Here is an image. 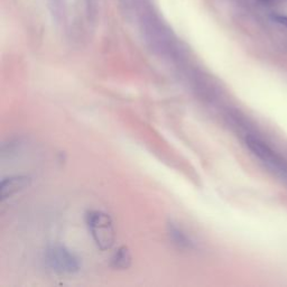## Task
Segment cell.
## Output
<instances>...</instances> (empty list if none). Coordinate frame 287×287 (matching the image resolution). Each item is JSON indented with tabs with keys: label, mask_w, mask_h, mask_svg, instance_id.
<instances>
[{
	"label": "cell",
	"mask_w": 287,
	"mask_h": 287,
	"mask_svg": "<svg viewBox=\"0 0 287 287\" xmlns=\"http://www.w3.org/2000/svg\"><path fill=\"white\" fill-rule=\"evenodd\" d=\"M87 224L91 236L100 249L106 250L113 245L114 230L108 214L101 211H90L87 214Z\"/></svg>",
	"instance_id": "1"
},
{
	"label": "cell",
	"mask_w": 287,
	"mask_h": 287,
	"mask_svg": "<svg viewBox=\"0 0 287 287\" xmlns=\"http://www.w3.org/2000/svg\"><path fill=\"white\" fill-rule=\"evenodd\" d=\"M45 258L50 268L60 274H73L79 271L81 267L79 257L61 245L50 247L46 251Z\"/></svg>",
	"instance_id": "2"
},
{
	"label": "cell",
	"mask_w": 287,
	"mask_h": 287,
	"mask_svg": "<svg viewBox=\"0 0 287 287\" xmlns=\"http://www.w3.org/2000/svg\"><path fill=\"white\" fill-rule=\"evenodd\" d=\"M246 144L249 150L255 154L258 159H259L262 163L268 165L270 169L275 170L276 172H281L283 173L285 170L284 163L281 162L278 156L275 154V152L266 145L265 142L257 139L255 137H247Z\"/></svg>",
	"instance_id": "3"
},
{
	"label": "cell",
	"mask_w": 287,
	"mask_h": 287,
	"mask_svg": "<svg viewBox=\"0 0 287 287\" xmlns=\"http://www.w3.org/2000/svg\"><path fill=\"white\" fill-rule=\"evenodd\" d=\"M31 179L27 176H12V178L5 179L2 182V198L5 200L6 198L12 197L19 191L25 189L30 184Z\"/></svg>",
	"instance_id": "4"
},
{
	"label": "cell",
	"mask_w": 287,
	"mask_h": 287,
	"mask_svg": "<svg viewBox=\"0 0 287 287\" xmlns=\"http://www.w3.org/2000/svg\"><path fill=\"white\" fill-rule=\"evenodd\" d=\"M169 232L170 236L172 238L176 245H179L180 247L183 248H192L194 242L192 239H191L188 234H186L181 228H179L178 226H175L174 223H170L169 224Z\"/></svg>",
	"instance_id": "5"
},
{
	"label": "cell",
	"mask_w": 287,
	"mask_h": 287,
	"mask_svg": "<svg viewBox=\"0 0 287 287\" xmlns=\"http://www.w3.org/2000/svg\"><path fill=\"white\" fill-rule=\"evenodd\" d=\"M130 262H131L130 252H129L126 247H120L113 253L111 264L114 268L126 269L128 268L129 265H130Z\"/></svg>",
	"instance_id": "6"
},
{
	"label": "cell",
	"mask_w": 287,
	"mask_h": 287,
	"mask_svg": "<svg viewBox=\"0 0 287 287\" xmlns=\"http://www.w3.org/2000/svg\"><path fill=\"white\" fill-rule=\"evenodd\" d=\"M275 21L276 22H278L279 24H281V25H284L287 27V16H281V15H278V16H275Z\"/></svg>",
	"instance_id": "7"
}]
</instances>
